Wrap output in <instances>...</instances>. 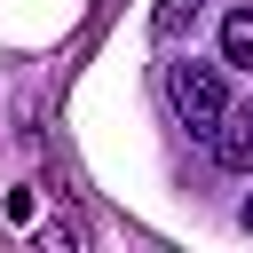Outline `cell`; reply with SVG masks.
<instances>
[{"label":"cell","mask_w":253,"mask_h":253,"mask_svg":"<svg viewBox=\"0 0 253 253\" xmlns=\"http://www.w3.org/2000/svg\"><path fill=\"white\" fill-rule=\"evenodd\" d=\"M221 71H229V63H198V55L166 71V95H174V119H182V126H190L198 142H206V134L221 126V111H229V79H221Z\"/></svg>","instance_id":"6da1fadb"},{"label":"cell","mask_w":253,"mask_h":253,"mask_svg":"<svg viewBox=\"0 0 253 253\" xmlns=\"http://www.w3.org/2000/svg\"><path fill=\"white\" fill-rule=\"evenodd\" d=\"M206 150H213V166H221V174H253V103H245V111L229 103V111H221V126L206 134Z\"/></svg>","instance_id":"7a4b0ae2"},{"label":"cell","mask_w":253,"mask_h":253,"mask_svg":"<svg viewBox=\"0 0 253 253\" xmlns=\"http://www.w3.org/2000/svg\"><path fill=\"white\" fill-rule=\"evenodd\" d=\"M221 63L253 71V8H229V16H221Z\"/></svg>","instance_id":"3957f363"},{"label":"cell","mask_w":253,"mask_h":253,"mask_svg":"<svg viewBox=\"0 0 253 253\" xmlns=\"http://www.w3.org/2000/svg\"><path fill=\"white\" fill-rule=\"evenodd\" d=\"M198 8H206V0H158V8H150V32H158V40H182V32L198 24Z\"/></svg>","instance_id":"277c9868"},{"label":"cell","mask_w":253,"mask_h":253,"mask_svg":"<svg viewBox=\"0 0 253 253\" xmlns=\"http://www.w3.org/2000/svg\"><path fill=\"white\" fill-rule=\"evenodd\" d=\"M237 221H245V237H253V198H245V206H237Z\"/></svg>","instance_id":"5b68a950"}]
</instances>
